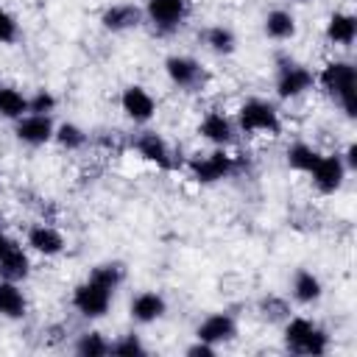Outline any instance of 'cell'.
<instances>
[{
	"label": "cell",
	"mask_w": 357,
	"mask_h": 357,
	"mask_svg": "<svg viewBox=\"0 0 357 357\" xmlns=\"http://www.w3.org/2000/svg\"><path fill=\"white\" fill-rule=\"evenodd\" d=\"M290 3H310V0H290Z\"/></svg>",
	"instance_id": "obj_36"
},
{
	"label": "cell",
	"mask_w": 357,
	"mask_h": 357,
	"mask_svg": "<svg viewBox=\"0 0 357 357\" xmlns=\"http://www.w3.org/2000/svg\"><path fill=\"white\" fill-rule=\"evenodd\" d=\"M248 156L245 153H231V148H206L195 151L181 162V170L187 178L198 187H215L229 178H240L248 173Z\"/></svg>",
	"instance_id": "obj_2"
},
{
	"label": "cell",
	"mask_w": 357,
	"mask_h": 357,
	"mask_svg": "<svg viewBox=\"0 0 357 357\" xmlns=\"http://www.w3.org/2000/svg\"><path fill=\"white\" fill-rule=\"evenodd\" d=\"M351 173H349V167L343 165V156H340V151H329V153H321V159H318V165L310 170V187L318 192V195H324V198H329V195H337L343 187H346V178H349Z\"/></svg>",
	"instance_id": "obj_14"
},
{
	"label": "cell",
	"mask_w": 357,
	"mask_h": 357,
	"mask_svg": "<svg viewBox=\"0 0 357 357\" xmlns=\"http://www.w3.org/2000/svg\"><path fill=\"white\" fill-rule=\"evenodd\" d=\"M59 109V95L47 86H36L31 95H28V112L33 114H53Z\"/></svg>",
	"instance_id": "obj_31"
},
{
	"label": "cell",
	"mask_w": 357,
	"mask_h": 357,
	"mask_svg": "<svg viewBox=\"0 0 357 357\" xmlns=\"http://www.w3.org/2000/svg\"><path fill=\"white\" fill-rule=\"evenodd\" d=\"M109 354H114V357H145L148 346H145L139 332L128 329V332H120L114 340H109Z\"/></svg>",
	"instance_id": "obj_29"
},
{
	"label": "cell",
	"mask_w": 357,
	"mask_h": 357,
	"mask_svg": "<svg viewBox=\"0 0 357 357\" xmlns=\"http://www.w3.org/2000/svg\"><path fill=\"white\" fill-rule=\"evenodd\" d=\"M0 187H3V178H0Z\"/></svg>",
	"instance_id": "obj_37"
},
{
	"label": "cell",
	"mask_w": 357,
	"mask_h": 357,
	"mask_svg": "<svg viewBox=\"0 0 357 357\" xmlns=\"http://www.w3.org/2000/svg\"><path fill=\"white\" fill-rule=\"evenodd\" d=\"M128 151L139 159V162H145V165H151V167H156V170H162V173H173V170H178L181 167V156H178V151L170 145V139L162 134V131H156V128H148V126H142L139 131H134L131 137H128Z\"/></svg>",
	"instance_id": "obj_7"
},
{
	"label": "cell",
	"mask_w": 357,
	"mask_h": 357,
	"mask_svg": "<svg viewBox=\"0 0 357 357\" xmlns=\"http://www.w3.org/2000/svg\"><path fill=\"white\" fill-rule=\"evenodd\" d=\"M184 354H187V357H215V354H218V349L195 337L190 346H184Z\"/></svg>",
	"instance_id": "obj_33"
},
{
	"label": "cell",
	"mask_w": 357,
	"mask_h": 357,
	"mask_svg": "<svg viewBox=\"0 0 357 357\" xmlns=\"http://www.w3.org/2000/svg\"><path fill=\"white\" fill-rule=\"evenodd\" d=\"M53 131H56V120L53 114H33V112H25L22 117L14 120V139L22 145V148H45L53 142Z\"/></svg>",
	"instance_id": "obj_17"
},
{
	"label": "cell",
	"mask_w": 357,
	"mask_h": 357,
	"mask_svg": "<svg viewBox=\"0 0 357 357\" xmlns=\"http://www.w3.org/2000/svg\"><path fill=\"white\" fill-rule=\"evenodd\" d=\"M315 89L324 92V98L346 117L354 120L357 117V67L351 59H326L318 70H315Z\"/></svg>",
	"instance_id": "obj_3"
},
{
	"label": "cell",
	"mask_w": 357,
	"mask_h": 357,
	"mask_svg": "<svg viewBox=\"0 0 357 357\" xmlns=\"http://www.w3.org/2000/svg\"><path fill=\"white\" fill-rule=\"evenodd\" d=\"M20 36H22V28H20L17 14L0 6V45L3 47H11V45L20 42Z\"/></svg>",
	"instance_id": "obj_32"
},
{
	"label": "cell",
	"mask_w": 357,
	"mask_h": 357,
	"mask_svg": "<svg viewBox=\"0 0 357 357\" xmlns=\"http://www.w3.org/2000/svg\"><path fill=\"white\" fill-rule=\"evenodd\" d=\"M22 243L31 251V257H39V259H59V257H64V251L70 245L67 234L53 220H45V218H36L33 223L25 226Z\"/></svg>",
	"instance_id": "obj_10"
},
{
	"label": "cell",
	"mask_w": 357,
	"mask_h": 357,
	"mask_svg": "<svg viewBox=\"0 0 357 357\" xmlns=\"http://www.w3.org/2000/svg\"><path fill=\"white\" fill-rule=\"evenodd\" d=\"M165 315H167V298H165V293H159V290L145 287V290H137V293L128 298V318H131V324H137V326H153V324H159Z\"/></svg>",
	"instance_id": "obj_18"
},
{
	"label": "cell",
	"mask_w": 357,
	"mask_h": 357,
	"mask_svg": "<svg viewBox=\"0 0 357 357\" xmlns=\"http://www.w3.org/2000/svg\"><path fill=\"white\" fill-rule=\"evenodd\" d=\"M324 39L332 47H343L349 50L357 42V17L346 8H335L329 11L326 22H324Z\"/></svg>",
	"instance_id": "obj_21"
},
{
	"label": "cell",
	"mask_w": 357,
	"mask_h": 357,
	"mask_svg": "<svg viewBox=\"0 0 357 357\" xmlns=\"http://www.w3.org/2000/svg\"><path fill=\"white\" fill-rule=\"evenodd\" d=\"M117 103H120L123 117H126L131 126H139V128H142V126H151V120H153L156 112H159L156 95H153L145 84H139V81L126 84V86L120 89Z\"/></svg>",
	"instance_id": "obj_13"
},
{
	"label": "cell",
	"mask_w": 357,
	"mask_h": 357,
	"mask_svg": "<svg viewBox=\"0 0 357 357\" xmlns=\"http://www.w3.org/2000/svg\"><path fill=\"white\" fill-rule=\"evenodd\" d=\"M321 153L324 151L318 145H312L310 139H293L284 145V165H287V170H293L298 176H310V170L318 165Z\"/></svg>",
	"instance_id": "obj_25"
},
{
	"label": "cell",
	"mask_w": 357,
	"mask_h": 357,
	"mask_svg": "<svg viewBox=\"0 0 357 357\" xmlns=\"http://www.w3.org/2000/svg\"><path fill=\"white\" fill-rule=\"evenodd\" d=\"M340 156H343V165L349 167V173H354L357 170V142H346V148L340 151Z\"/></svg>",
	"instance_id": "obj_34"
},
{
	"label": "cell",
	"mask_w": 357,
	"mask_h": 357,
	"mask_svg": "<svg viewBox=\"0 0 357 357\" xmlns=\"http://www.w3.org/2000/svg\"><path fill=\"white\" fill-rule=\"evenodd\" d=\"M28 112V95L14 86V84H3L0 81V120H17Z\"/></svg>",
	"instance_id": "obj_28"
},
{
	"label": "cell",
	"mask_w": 357,
	"mask_h": 357,
	"mask_svg": "<svg viewBox=\"0 0 357 357\" xmlns=\"http://www.w3.org/2000/svg\"><path fill=\"white\" fill-rule=\"evenodd\" d=\"M33 273V257L20 237H14L6 226H0V279L8 282H28Z\"/></svg>",
	"instance_id": "obj_11"
},
{
	"label": "cell",
	"mask_w": 357,
	"mask_h": 357,
	"mask_svg": "<svg viewBox=\"0 0 357 357\" xmlns=\"http://www.w3.org/2000/svg\"><path fill=\"white\" fill-rule=\"evenodd\" d=\"M98 22L106 33L123 36V33L139 31L145 25V14H142V6L134 3V0H114V3H106L100 8Z\"/></svg>",
	"instance_id": "obj_15"
},
{
	"label": "cell",
	"mask_w": 357,
	"mask_h": 357,
	"mask_svg": "<svg viewBox=\"0 0 357 357\" xmlns=\"http://www.w3.org/2000/svg\"><path fill=\"white\" fill-rule=\"evenodd\" d=\"M312 92H315V70L290 53H276V59H273V95L284 103H296Z\"/></svg>",
	"instance_id": "obj_6"
},
{
	"label": "cell",
	"mask_w": 357,
	"mask_h": 357,
	"mask_svg": "<svg viewBox=\"0 0 357 357\" xmlns=\"http://www.w3.org/2000/svg\"><path fill=\"white\" fill-rule=\"evenodd\" d=\"M324 279L312 268H296L287 282V298L298 307H318L324 298Z\"/></svg>",
	"instance_id": "obj_19"
},
{
	"label": "cell",
	"mask_w": 357,
	"mask_h": 357,
	"mask_svg": "<svg viewBox=\"0 0 357 357\" xmlns=\"http://www.w3.org/2000/svg\"><path fill=\"white\" fill-rule=\"evenodd\" d=\"M195 134L209 148H234L237 139H240V131H237L234 117L226 109H220V106H212V109H206L198 117Z\"/></svg>",
	"instance_id": "obj_12"
},
{
	"label": "cell",
	"mask_w": 357,
	"mask_h": 357,
	"mask_svg": "<svg viewBox=\"0 0 357 357\" xmlns=\"http://www.w3.org/2000/svg\"><path fill=\"white\" fill-rule=\"evenodd\" d=\"M53 145L64 153H84L89 148V131L75 120H61V123H56Z\"/></svg>",
	"instance_id": "obj_26"
},
{
	"label": "cell",
	"mask_w": 357,
	"mask_h": 357,
	"mask_svg": "<svg viewBox=\"0 0 357 357\" xmlns=\"http://www.w3.org/2000/svg\"><path fill=\"white\" fill-rule=\"evenodd\" d=\"M234 123L237 131L245 137H265L273 139L284 131V120H282V109L276 100L262 98V95H248L237 103L234 109Z\"/></svg>",
	"instance_id": "obj_4"
},
{
	"label": "cell",
	"mask_w": 357,
	"mask_h": 357,
	"mask_svg": "<svg viewBox=\"0 0 357 357\" xmlns=\"http://www.w3.org/2000/svg\"><path fill=\"white\" fill-rule=\"evenodd\" d=\"M42 335H47V337H45L47 343H56V340H61V337L67 335V326H64V324H50V326H45Z\"/></svg>",
	"instance_id": "obj_35"
},
{
	"label": "cell",
	"mask_w": 357,
	"mask_h": 357,
	"mask_svg": "<svg viewBox=\"0 0 357 357\" xmlns=\"http://www.w3.org/2000/svg\"><path fill=\"white\" fill-rule=\"evenodd\" d=\"M162 73L167 84L181 95H201L209 86V70L192 53H167L162 61Z\"/></svg>",
	"instance_id": "obj_9"
},
{
	"label": "cell",
	"mask_w": 357,
	"mask_h": 357,
	"mask_svg": "<svg viewBox=\"0 0 357 357\" xmlns=\"http://www.w3.org/2000/svg\"><path fill=\"white\" fill-rule=\"evenodd\" d=\"M123 142L128 145V139H126V134L120 128H95V131H89V148H98L103 153L120 151Z\"/></svg>",
	"instance_id": "obj_30"
},
{
	"label": "cell",
	"mask_w": 357,
	"mask_h": 357,
	"mask_svg": "<svg viewBox=\"0 0 357 357\" xmlns=\"http://www.w3.org/2000/svg\"><path fill=\"white\" fill-rule=\"evenodd\" d=\"M192 335H195L198 340H204V343L220 349V346H229V343L237 340V335H240V321H237V315L229 312V310H215V312H206V315L195 324Z\"/></svg>",
	"instance_id": "obj_16"
},
{
	"label": "cell",
	"mask_w": 357,
	"mask_h": 357,
	"mask_svg": "<svg viewBox=\"0 0 357 357\" xmlns=\"http://www.w3.org/2000/svg\"><path fill=\"white\" fill-rule=\"evenodd\" d=\"M262 33L265 39L276 42V45H284V42H293L298 36V20L290 8L284 6H276V8H268L265 17H262Z\"/></svg>",
	"instance_id": "obj_22"
},
{
	"label": "cell",
	"mask_w": 357,
	"mask_h": 357,
	"mask_svg": "<svg viewBox=\"0 0 357 357\" xmlns=\"http://www.w3.org/2000/svg\"><path fill=\"white\" fill-rule=\"evenodd\" d=\"M31 312L28 293L22 290L20 282L0 279V318L3 321H25Z\"/></svg>",
	"instance_id": "obj_23"
},
{
	"label": "cell",
	"mask_w": 357,
	"mask_h": 357,
	"mask_svg": "<svg viewBox=\"0 0 357 357\" xmlns=\"http://www.w3.org/2000/svg\"><path fill=\"white\" fill-rule=\"evenodd\" d=\"M282 346L296 357H324L332 349V335L310 315H290L282 326Z\"/></svg>",
	"instance_id": "obj_5"
},
{
	"label": "cell",
	"mask_w": 357,
	"mask_h": 357,
	"mask_svg": "<svg viewBox=\"0 0 357 357\" xmlns=\"http://www.w3.org/2000/svg\"><path fill=\"white\" fill-rule=\"evenodd\" d=\"M126 262L120 259H103L89 268V273L73 284L70 290V307L84 321H100L112 312L117 290L126 284Z\"/></svg>",
	"instance_id": "obj_1"
},
{
	"label": "cell",
	"mask_w": 357,
	"mask_h": 357,
	"mask_svg": "<svg viewBox=\"0 0 357 357\" xmlns=\"http://www.w3.org/2000/svg\"><path fill=\"white\" fill-rule=\"evenodd\" d=\"M73 351L78 357H106L109 354V337L100 329H81L73 337Z\"/></svg>",
	"instance_id": "obj_27"
},
{
	"label": "cell",
	"mask_w": 357,
	"mask_h": 357,
	"mask_svg": "<svg viewBox=\"0 0 357 357\" xmlns=\"http://www.w3.org/2000/svg\"><path fill=\"white\" fill-rule=\"evenodd\" d=\"M254 312H257V318H259L262 324H268V326H282V324L293 315V301H290L287 296H282V293L268 290V293H262V296L257 298Z\"/></svg>",
	"instance_id": "obj_24"
},
{
	"label": "cell",
	"mask_w": 357,
	"mask_h": 357,
	"mask_svg": "<svg viewBox=\"0 0 357 357\" xmlns=\"http://www.w3.org/2000/svg\"><path fill=\"white\" fill-rule=\"evenodd\" d=\"M142 14L151 36L173 39L187 28L192 17V0H145Z\"/></svg>",
	"instance_id": "obj_8"
},
{
	"label": "cell",
	"mask_w": 357,
	"mask_h": 357,
	"mask_svg": "<svg viewBox=\"0 0 357 357\" xmlns=\"http://www.w3.org/2000/svg\"><path fill=\"white\" fill-rule=\"evenodd\" d=\"M198 42L204 45L206 53L218 56V59H229L237 53L240 47V39H237V31L226 22H209L198 31Z\"/></svg>",
	"instance_id": "obj_20"
}]
</instances>
